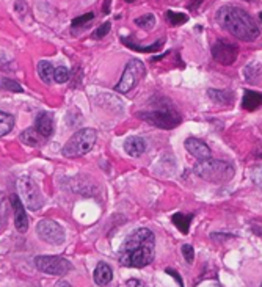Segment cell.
<instances>
[{"mask_svg":"<svg viewBox=\"0 0 262 287\" xmlns=\"http://www.w3.org/2000/svg\"><path fill=\"white\" fill-rule=\"evenodd\" d=\"M156 237L153 231L140 228L130 234L118 253V261L124 267L143 268L154 261Z\"/></svg>","mask_w":262,"mask_h":287,"instance_id":"cell-1","label":"cell"},{"mask_svg":"<svg viewBox=\"0 0 262 287\" xmlns=\"http://www.w3.org/2000/svg\"><path fill=\"white\" fill-rule=\"evenodd\" d=\"M217 22L229 35L245 43H251L260 35L259 25L254 22L251 16L245 10L234 5L221 7L217 11Z\"/></svg>","mask_w":262,"mask_h":287,"instance_id":"cell-2","label":"cell"},{"mask_svg":"<svg viewBox=\"0 0 262 287\" xmlns=\"http://www.w3.org/2000/svg\"><path fill=\"white\" fill-rule=\"evenodd\" d=\"M193 171L198 178L210 184H224L234 178V167L228 162L217 160V158H207V160L198 162Z\"/></svg>","mask_w":262,"mask_h":287,"instance_id":"cell-3","label":"cell"},{"mask_svg":"<svg viewBox=\"0 0 262 287\" xmlns=\"http://www.w3.org/2000/svg\"><path fill=\"white\" fill-rule=\"evenodd\" d=\"M96 140H97V134L94 129H80L66 141V145L63 146L61 152L64 157H69V158L82 157L93 149Z\"/></svg>","mask_w":262,"mask_h":287,"instance_id":"cell-4","label":"cell"},{"mask_svg":"<svg viewBox=\"0 0 262 287\" xmlns=\"http://www.w3.org/2000/svg\"><path fill=\"white\" fill-rule=\"evenodd\" d=\"M138 118H141L143 121L149 122L159 129H174L179 124L182 122L181 115L170 105V107H163V108H153V110H144V111H138L137 113Z\"/></svg>","mask_w":262,"mask_h":287,"instance_id":"cell-5","label":"cell"},{"mask_svg":"<svg viewBox=\"0 0 262 287\" xmlns=\"http://www.w3.org/2000/svg\"><path fill=\"white\" fill-rule=\"evenodd\" d=\"M18 190H19V195L22 198V204H25L27 209L36 212L44 206V198L41 195V190L31 178H28V176L19 178Z\"/></svg>","mask_w":262,"mask_h":287,"instance_id":"cell-6","label":"cell"},{"mask_svg":"<svg viewBox=\"0 0 262 287\" xmlns=\"http://www.w3.org/2000/svg\"><path fill=\"white\" fill-rule=\"evenodd\" d=\"M146 69H144V65L143 61L138 60V58H132L129 60V63L126 65L124 71H123V75H121V80L115 85V90L118 93H129L130 90H134L138 82L143 78Z\"/></svg>","mask_w":262,"mask_h":287,"instance_id":"cell-7","label":"cell"},{"mask_svg":"<svg viewBox=\"0 0 262 287\" xmlns=\"http://www.w3.org/2000/svg\"><path fill=\"white\" fill-rule=\"evenodd\" d=\"M35 265L40 272L57 276H63L72 270L71 262L61 256H38L35 258Z\"/></svg>","mask_w":262,"mask_h":287,"instance_id":"cell-8","label":"cell"},{"mask_svg":"<svg viewBox=\"0 0 262 287\" xmlns=\"http://www.w3.org/2000/svg\"><path fill=\"white\" fill-rule=\"evenodd\" d=\"M36 234L41 240L51 245H61L64 242V231L54 220H41L36 226Z\"/></svg>","mask_w":262,"mask_h":287,"instance_id":"cell-9","label":"cell"},{"mask_svg":"<svg viewBox=\"0 0 262 287\" xmlns=\"http://www.w3.org/2000/svg\"><path fill=\"white\" fill-rule=\"evenodd\" d=\"M212 58L223 66H229L237 60L239 55V46L233 44L226 39H218L215 44H212Z\"/></svg>","mask_w":262,"mask_h":287,"instance_id":"cell-10","label":"cell"},{"mask_svg":"<svg viewBox=\"0 0 262 287\" xmlns=\"http://www.w3.org/2000/svg\"><path fill=\"white\" fill-rule=\"evenodd\" d=\"M185 149L196 158L198 162L201 160H207L212 155V151L210 148L206 145V143L200 138H195V137H190L185 140Z\"/></svg>","mask_w":262,"mask_h":287,"instance_id":"cell-11","label":"cell"},{"mask_svg":"<svg viewBox=\"0 0 262 287\" xmlns=\"http://www.w3.org/2000/svg\"><path fill=\"white\" fill-rule=\"evenodd\" d=\"M13 211H14V226L19 232H27L28 229V217L25 214V207L18 195H13L10 198Z\"/></svg>","mask_w":262,"mask_h":287,"instance_id":"cell-12","label":"cell"},{"mask_svg":"<svg viewBox=\"0 0 262 287\" xmlns=\"http://www.w3.org/2000/svg\"><path fill=\"white\" fill-rule=\"evenodd\" d=\"M35 129L44 138L51 137L54 134V119H52V115L47 113V111H41V113L36 116Z\"/></svg>","mask_w":262,"mask_h":287,"instance_id":"cell-13","label":"cell"},{"mask_svg":"<svg viewBox=\"0 0 262 287\" xmlns=\"http://www.w3.org/2000/svg\"><path fill=\"white\" fill-rule=\"evenodd\" d=\"M146 148H148V145H146V141L141 137H129L124 141V149H126V152L130 157H140V155H143L144 151H146Z\"/></svg>","mask_w":262,"mask_h":287,"instance_id":"cell-14","label":"cell"},{"mask_svg":"<svg viewBox=\"0 0 262 287\" xmlns=\"http://www.w3.org/2000/svg\"><path fill=\"white\" fill-rule=\"evenodd\" d=\"M207 96L212 102H215L218 105H231L234 102V93L229 90H207Z\"/></svg>","mask_w":262,"mask_h":287,"instance_id":"cell-15","label":"cell"},{"mask_svg":"<svg viewBox=\"0 0 262 287\" xmlns=\"http://www.w3.org/2000/svg\"><path fill=\"white\" fill-rule=\"evenodd\" d=\"M242 107L248 111H254L259 107H262V93L253 91V90H245L243 99H242Z\"/></svg>","mask_w":262,"mask_h":287,"instance_id":"cell-16","label":"cell"},{"mask_svg":"<svg viewBox=\"0 0 262 287\" xmlns=\"http://www.w3.org/2000/svg\"><path fill=\"white\" fill-rule=\"evenodd\" d=\"M93 278H94V282L97 285H107L113 279V272H111L110 265L105 264V262H99L96 267V270H94Z\"/></svg>","mask_w":262,"mask_h":287,"instance_id":"cell-17","label":"cell"},{"mask_svg":"<svg viewBox=\"0 0 262 287\" xmlns=\"http://www.w3.org/2000/svg\"><path fill=\"white\" fill-rule=\"evenodd\" d=\"M121 41L124 43V46H127L129 49H132V51H138V52H144V54H151V52H157L162 49V46H163V39H159L157 43L151 44V46H135L132 41H130L129 38H121Z\"/></svg>","mask_w":262,"mask_h":287,"instance_id":"cell-18","label":"cell"},{"mask_svg":"<svg viewBox=\"0 0 262 287\" xmlns=\"http://www.w3.org/2000/svg\"><path fill=\"white\" fill-rule=\"evenodd\" d=\"M38 75L41 77V80L46 82V84H51V80L54 78V66H52V63L51 61H46V60H41L38 61Z\"/></svg>","mask_w":262,"mask_h":287,"instance_id":"cell-19","label":"cell"},{"mask_svg":"<svg viewBox=\"0 0 262 287\" xmlns=\"http://www.w3.org/2000/svg\"><path fill=\"white\" fill-rule=\"evenodd\" d=\"M192 218H193V214L184 215V214H181V212H177V214L173 215V223H174V226H176L179 231H181L182 234H189Z\"/></svg>","mask_w":262,"mask_h":287,"instance_id":"cell-20","label":"cell"},{"mask_svg":"<svg viewBox=\"0 0 262 287\" xmlns=\"http://www.w3.org/2000/svg\"><path fill=\"white\" fill-rule=\"evenodd\" d=\"M14 127V118L7 111H0V137L10 134Z\"/></svg>","mask_w":262,"mask_h":287,"instance_id":"cell-21","label":"cell"},{"mask_svg":"<svg viewBox=\"0 0 262 287\" xmlns=\"http://www.w3.org/2000/svg\"><path fill=\"white\" fill-rule=\"evenodd\" d=\"M38 132H36V129H33V127H30V129H27V131H24L22 134H21V141L22 143H25V145H28V146H38L40 145V140H38Z\"/></svg>","mask_w":262,"mask_h":287,"instance_id":"cell-22","label":"cell"},{"mask_svg":"<svg viewBox=\"0 0 262 287\" xmlns=\"http://www.w3.org/2000/svg\"><path fill=\"white\" fill-rule=\"evenodd\" d=\"M135 25H138L143 30H151L156 25V16L148 13V14H143L140 18L135 19Z\"/></svg>","mask_w":262,"mask_h":287,"instance_id":"cell-23","label":"cell"},{"mask_svg":"<svg viewBox=\"0 0 262 287\" xmlns=\"http://www.w3.org/2000/svg\"><path fill=\"white\" fill-rule=\"evenodd\" d=\"M167 19L168 22L173 25V27H177V25H182L189 21V16L184 14V13H176V11H171L168 10L167 11Z\"/></svg>","mask_w":262,"mask_h":287,"instance_id":"cell-24","label":"cell"},{"mask_svg":"<svg viewBox=\"0 0 262 287\" xmlns=\"http://www.w3.org/2000/svg\"><path fill=\"white\" fill-rule=\"evenodd\" d=\"M69 69L64 66H58L54 69V80L57 84H66L69 80Z\"/></svg>","mask_w":262,"mask_h":287,"instance_id":"cell-25","label":"cell"},{"mask_svg":"<svg viewBox=\"0 0 262 287\" xmlns=\"http://www.w3.org/2000/svg\"><path fill=\"white\" fill-rule=\"evenodd\" d=\"M110 28H111V22H104L101 27H97L96 31L91 35L93 39H102L104 36H107V33L110 31Z\"/></svg>","mask_w":262,"mask_h":287,"instance_id":"cell-26","label":"cell"},{"mask_svg":"<svg viewBox=\"0 0 262 287\" xmlns=\"http://www.w3.org/2000/svg\"><path fill=\"white\" fill-rule=\"evenodd\" d=\"M93 19H94V13H87V14H84V16H79V18H76V19L72 21V28L80 27V25H85V24L91 22Z\"/></svg>","mask_w":262,"mask_h":287,"instance_id":"cell-27","label":"cell"},{"mask_svg":"<svg viewBox=\"0 0 262 287\" xmlns=\"http://www.w3.org/2000/svg\"><path fill=\"white\" fill-rule=\"evenodd\" d=\"M182 256H184V259H185L187 264H193V259H195V250H193L192 245H189V243L182 245Z\"/></svg>","mask_w":262,"mask_h":287,"instance_id":"cell-28","label":"cell"},{"mask_svg":"<svg viewBox=\"0 0 262 287\" xmlns=\"http://www.w3.org/2000/svg\"><path fill=\"white\" fill-rule=\"evenodd\" d=\"M2 88H5L8 91H14V93H22V87L18 82L10 80V78H5V80L2 82Z\"/></svg>","mask_w":262,"mask_h":287,"instance_id":"cell-29","label":"cell"},{"mask_svg":"<svg viewBox=\"0 0 262 287\" xmlns=\"http://www.w3.org/2000/svg\"><path fill=\"white\" fill-rule=\"evenodd\" d=\"M251 179H253L254 185H257L259 188H262V167H256L251 171Z\"/></svg>","mask_w":262,"mask_h":287,"instance_id":"cell-30","label":"cell"},{"mask_svg":"<svg viewBox=\"0 0 262 287\" xmlns=\"http://www.w3.org/2000/svg\"><path fill=\"white\" fill-rule=\"evenodd\" d=\"M165 272H167L168 275H171V276H173V278H174V279L177 281V284H179V285H181V287H184V281H182L181 275H179L177 272H174V270H173V268H167V270H165Z\"/></svg>","mask_w":262,"mask_h":287,"instance_id":"cell-31","label":"cell"},{"mask_svg":"<svg viewBox=\"0 0 262 287\" xmlns=\"http://www.w3.org/2000/svg\"><path fill=\"white\" fill-rule=\"evenodd\" d=\"M234 235L233 234H218V232H214V234H210V238H214V240L220 242V240H224V238H233Z\"/></svg>","mask_w":262,"mask_h":287,"instance_id":"cell-32","label":"cell"},{"mask_svg":"<svg viewBox=\"0 0 262 287\" xmlns=\"http://www.w3.org/2000/svg\"><path fill=\"white\" fill-rule=\"evenodd\" d=\"M127 287H146V284L140 279H129L127 281Z\"/></svg>","mask_w":262,"mask_h":287,"instance_id":"cell-33","label":"cell"},{"mask_svg":"<svg viewBox=\"0 0 262 287\" xmlns=\"http://www.w3.org/2000/svg\"><path fill=\"white\" fill-rule=\"evenodd\" d=\"M203 2H204V0H190L189 7H190V10H196V8H198Z\"/></svg>","mask_w":262,"mask_h":287,"instance_id":"cell-34","label":"cell"},{"mask_svg":"<svg viewBox=\"0 0 262 287\" xmlns=\"http://www.w3.org/2000/svg\"><path fill=\"white\" fill-rule=\"evenodd\" d=\"M4 212H5V196L2 191H0V214H4Z\"/></svg>","mask_w":262,"mask_h":287,"instance_id":"cell-35","label":"cell"},{"mask_svg":"<svg viewBox=\"0 0 262 287\" xmlns=\"http://www.w3.org/2000/svg\"><path fill=\"white\" fill-rule=\"evenodd\" d=\"M22 7H27V5L22 2V0H18V2H16V11L22 14V13H24V8H22Z\"/></svg>","mask_w":262,"mask_h":287,"instance_id":"cell-36","label":"cell"},{"mask_svg":"<svg viewBox=\"0 0 262 287\" xmlns=\"http://www.w3.org/2000/svg\"><path fill=\"white\" fill-rule=\"evenodd\" d=\"M108 4H110V0H105V5H104V13H108L110 8H108Z\"/></svg>","mask_w":262,"mask_h":287,"instance_id":"cell-37","label":"cell"},{"mask_svg":"<svg viewBox=\"0 0 262 287\" xmlns=\"http://www.w3.org/2000/svg\"><path fill=\"white\" fill-rule=\"evenodd\" d=\"M259 19H260V22H262V11L259 13Z\"/></svg>","mask_w":262,"mask_h":287,"instance_id":"cell-38","label":"cell"},{"mask_svg":"<svg viewBox=\"0 0 262 287\" xmlns=\"http://www.w3.org/2000/svg\"><path fill=\"white\" fill-rule=\"evenodd\" d=\"M126 2H127V4H132V2H134V0H126Z\"/></svg>","mask_w":262,"mask_h":287,"instance_id":"cell-39","label":"cell"},{"mask_svg":"<svg viewBox=\"0 0 262 287\" xmlns=\"http://www.w3.org/2000/svg\"><path fill=\"white\" fill-rule=\"evenodd\" d=\"M260 287H262V282H260Z\"/></svg>","mask_w":262,"mask_h":287,"instance_id":"cell-40","label":"cell"}]
</instances>
